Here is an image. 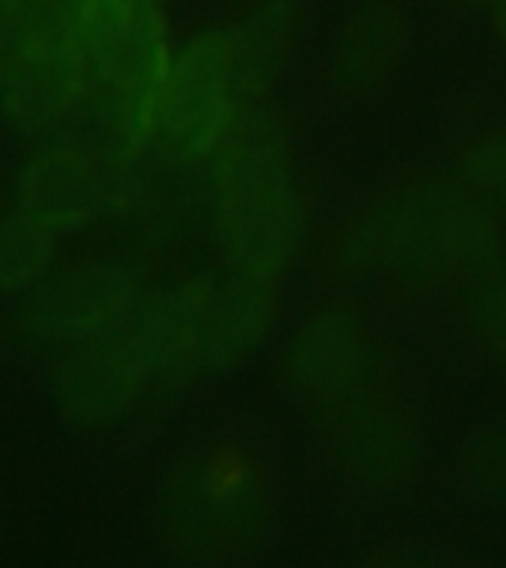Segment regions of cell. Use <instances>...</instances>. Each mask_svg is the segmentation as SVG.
Listing matches in <instances>:
<instances>
[{"mask_svg":"<svg viewBox=\"0 0 506 568\" xmlns=\"http://www.w3.org/2000/svg\"><path fill=\"white\" fill-rule=\"evenodd\" d=\"M500 257V216L468 186L417 178L382 193L337 234V273L433 287L468 278Z\"/></svg>","mask_w":506,"mask_h":568,"instance_id":"cell-1","label":"cell"},{"mask_svg":"<svg viewBox=\"0 0 506 568\" xmlns=\"http://www.w3.org/2000/svg\"><path fill=\"white\" fill-rule=\"evenodd\" d=\"M213 234L231 273L282 278L308 231L293 181L287 128L266 106H243L211 158Z\"/></svg>","mask_w":506,"mask_h":568,"instance_id":"cell-2","label":"cell"},{"mask_svg":"<svg viewBox=\"0 0 506 568\" xmlns=\"http://www.w3.org/2000/svg\"><path fill=\"white\" fill-rule=\"evenodd\" d=\"M78 51L113 149L136 158L158 136L163 89L175 60L166 7L154 0H92Z\"/></svg>","mask_w":506,"mask_h":568,"instance_id":"cell-3","label":"cell"},{"mask_svg":"<svg viewBox=\"0 0 506 568\" xmlns=\"http://www.w3.org/2000/svg\"><path fill=\"white\" fill-rule=\"evenodd\" d=\"M270 524L264 470L240 447L195 456L169 497V536L193 557H237L257 548Z\"/></svg>","mask_w":506,"mask_h":568,"instance_id":"cell-4","label":"cell"},{"mask_svg":"<svg viewBox=\"0 0 506 568\" xmlns=\"http://www.w3.org/2000/svg\"><path fill=\"white\" fill-rule=\"evenodd\" d=\"M225 24L195 30L175 48L154 140L181 163L216 154L243 113Z\"/></svg>","mask_w":506,"mask_h":568,"instance_id":"cell-5","label":"cell"},{"mask_svg":"<svg viewBox=\"0 0 506 568\" xmlns=\"http://www.w3.org/2000/svg\"><path fill=\"white\" fill-rule=\"evenodd\" d=\"M149 385V353L133 311L122 323L65 346L53 371V406L74 429H107L131 415Z\"/></svg>","mask_w":506,"mask_h":568,"instance_id":"cell-6","label":"cell"},{"mask_svg":"<svg viewBox=\"0 0 506 568\" xmlns=\"http://www.w3.org/2000/svg\"><path fill=\"white\" fill-rule=\"evenodd\" d=\"M122 154L87 142H48L16 175V207L57 234L80 231L115 207Z\"/></svg>","mask_w":506,"mask_h":568,"instance_id":"cell-7","label":"cell"},{"mask_svg":"<svg viewBox=\"0 0 506 568\" xmlns=\"http://www.w3.org/2000/svg\"><path fill=\"white\" fill-rule=\"evenodd\" d=\"M282 376L296 397L323 412L376 388V346L350 305H320L302 317L282 353Z\"/></svg>","mask_w":506,"mask_h":568,"instance_id":"cell-8","label":"cell"},{"mask_svg":"<svg viewBox=\"0 0 506 568\" xmlns=\"http://www.w3.org/2000/svg\"><path fill=\"white\" fill-rule=\"evenodd\" d=\"M140 302V278L124 261L83 257L27 293L24 326L42 344L71 346L131 317Z\"/></svg>","mask_w":506,"mask_h":568,"instance_id":"cell-9","label":"cell"},{"mask_svg":"<svg viewBox=\"0 0 506 568\" xmlns=\"http://www.w3.org/2000/svg\"><path fill=\"white\" fill-rule=\"evenodd\" d=\"M323 415L328 424V447L355 483L367 488H394L415 474L421 456L415 424L376 388Z\"/></svg>","mask_w":506,"mask_h":568,"instance_id":"cell-10","label":"cell"},{"mask_svg":"<svg viewBox=\"0 0 506 568\" xmlns=\"http://www.w3.org/2000/svg\"><path fill=\"white\" fill-rule=\"evenodd\" d=\"M89 95V71L78 48L30 36L0 87V113L24 136H44L69 122Z\"/></svg>","mask_w":506,"mask_h":568,"instance_id":"cell-11","label":"cell"},{"mask_svg":"<svg viewBox=\"0 0 506 568\" xmlns=\"http://www.w3.org/2000/svg\"><path fill=\"white\" fill-rule=\"evenodd\" d=\"M412 21L403 0H355L328 42V80L344 95H371L406 60Z\"/></svg>","mask_w":506,"mask_h":568,"instance_id":"cell-12","label":"cell"},{"mask_svg":"<svg viewBox=\"0 0 506 568\" xmlns=\"http://www.w3.org/2000/svg\"><path fill=\"white\" fill-rule=\"evenodd\" d=\"M213 293L216 282L208 275H190L169 291L142 296L136 323L154 385L184 388L195 373L204 371V337Z\"/></svg>","mask_w":506,"mask_h":568,"instance_id":"cell-13","label":"cell"},{"mask_svg":"<svg viewBox=\"0 0 506 568\" xmlns=\"http://www.w3.org/2000/svg\"><path fill=\"white\" fill-rule=\"evenodd\" d=\"M308 21L305 0H249V7L225 24L240 95L261 101L284 78Z\"/></svg>","mask_w":506,"mask_h":568,"instance_id":"cell-14","label":"cell"},{"mask_svg":"<svg viewBox=\"0 0 506 568\" xmlns=\"http://www.w3.org/2000/svg\"><path fill=\"white\" fill-rule=\"evenodd\" d=\"M279 305V278L231 273L229 282L216 284L204 337V371L229 373L252 358L273 332Z\"/></svg>","mask_w":506,"mask_h":568,"instance_id":"cell-15","label":"cell"},{"mask_svg":"<svg viewBox=\"0 0 506 568\" xmlns=\"http://www.w3.org/2000/svg\"><path fill=\"white\" fill-rule=\"evenodd\" d=\"M57 231L24 211L0 216V296L30 293L57 261Z\"/></svg>","mask_w":506,"mask_h":568,"instance_id":"cell-16","label":"cell"},{"mask_svg":"<svg viewBox=\"0 0 506 568\" xmlns=\"http://www.w3.org/2000/svg\"><path fill=\"white\" fill-rule=\"evenodd\" d=\"M465 317L488 353L506 364V261L495 257L465 278Z\"/></svg>","mask_w":506,"mask_h":568,"instance_id":"cell-17","label":"cell"},{"mask_svg":"<svg viewBox=\"0 0 506 568\" xmlns=\"http://www.w3.org/2000/svg\"><path fill=\"white\" fill-rule=\"evenodd\" d=\"M456 181L506 220V131L470 140L456 158Z\"/></svg>","mask_w":506,"mask_h":568,"instance_id":"cell-18","label":"cell"},{"mask_svg":"<svg viewBox=\"0 0 506 568\" xmlns=\"http://www.w3.org/2000/svg\"><path fill=\"white\" fill-rule=\"evenodd\" d=\"M465 477L479 495L506 504V424L488 426L465 447Z\"/></svg>","mask_w":506,"mask_h":568,"instance_id":"cell-19","label":"cell"},{"mask_svg":"<svg viewBox=\"0 0 506 568\" xmlns=\"http://www.w3.org/2000/svg\"><path fill=\"white\" fill-rule=\"evenodd\" d=\"M92 0H27L36 36L78 48V33Z\"/></svg>","mask_w":506,"mask_h":568,"instance_id":"cell-20","label":"cell"},{"mask_svg":"<svg viewBox=\"0 0 506 568\" xmlns=\"http://www.w3.org/2000/svg\"><path fill=\"white\" fill-rule=\"evenodd\" d=\"M33 36L27 0H0V87Z\"/></svg>","mask_w":506,"mask_h":568,"instance_id":"cell-21","label":"cell"},{"mask_svg":"<svg viewBox=\"0 0 506 568\" xmlns=\"http://www.w3.org/2000/svg\"><path fill=\"white\" fill-rule=\"evenodd\" d=\"M483 16L488 18V30L495 36V42L506 51V0H495Z\"/></svg>","mask_w":506,"mask_h":568,"instance_id":"cell-22","label":"cell"},{"mask_svg":"<svg viewBox=\"0 0 506 568\" xmlns=\"http://www.w3.org/2000/svg\"><path fill=\"white\" fill-rule=\"evenodd\" d=\"M453 3L459 9H465V12H486L495 0H453Z\"/></svg>","mask_w":506,"mask_h":568,"instance_id":"cell-23","label":"cell"},{"mask_svg":"<svg viewBox=\"0 0 506 568\" xmlns=\"http://www.w3.org/2000/svg\"><path fill=\"white\" fill-rule=\"evenodd\" d=\"M154 3H163V7H169V3H172V0H154Z\"/></svg>","mask_w":506,"mask_h":568,"instance_id":"cell-24","label":"cell"}]
</instances>
